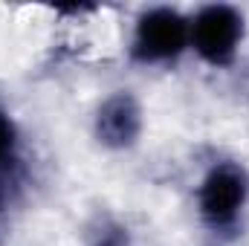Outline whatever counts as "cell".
Listing matches in <instances>:
<instances>
[{
  "label": "cell",
  "mask_w": 249,
  "mask_h": 246,
  "mask_svg": "<svg viewBox=\"0 0 249 246\" xmlns=\"http://www.w3.org/2000/svg\"><path fill=\"white\" fill-rule=\"evenodd\" d=\"M194 209L212 235H238L249 214V168L235 157L212 159L194 185Z\"/></svg>",
  "instance_id": "6da1fadb"
},
{
  "label": "cell",
  "mask_w": 249,
  "mask_h": 246,
  "mask_svg": "<svg viewBox=\"0 0 249 246\" xmlns=\"http://www.w3.org/2000/svg\"><path fill=\"white\" fill-rule=\"evenodd\" d=\"M247 41V15L229 3H206L188 15V53L212 70H229Z\"/></svg>",
  "instance_id": "7a4b0ae2"
},
{
  "label": "cell",
  "mask_w": 249,
  "mask_h": 246,
  "mask_svg": "<svg viewBox=\"0 0 249 246\" xmlns=\"http://www.w3.org/2000/svg\"><path fill=\"white\" fill-rule=\"evenodd\" d=\"M188 53V15L174 6H148L136 15L127 55L139 67H174Z\"/></svg>",
  "instance_id": "3957f363"
},
{
  "label": "cell",
  "mask_w": 249,
  "mask_h": 246,
  "mask_svg": "<svg viewBox=\"0 0 249 246\" xmlns=\"http://www.w3.org/2000/svg\"><path fill=\"white\" fill-rule=\"evenodd\" d=\"M90 130L99 148L124 154L136 148L145 133V107L133 90H113L96 105Z\"/></svg>",
  "instance_id": "277c9868"
},
{
  "label": "cell",
  "mask_w": 249,
  "mask_h": 246,
  "mask_svg": "<svg viewBox=\"0 0 249 246\" xmlns=\"http://www.w3.org/2000/svg\"><path fill=\"white\" fill-rule=\"evenodd\" d=\"M20 171H23V133L18 119L0 107V211L9 209L20 188Z\"/></svg>",
  "instance_id": "5b68a950"
},
{
  "label": "cell",
  "mask_w": 249,
  "mask_h": 246,
  "mask_svg": "<svg viewBox=\"0 0 249 246\" xmlns=\"http://www.w3.org/2000/svg\"><path fill=\"white\" fill-rule=\"evenodd\" d=\"M84 246H136L130 226L110 211H99L84 226Z\"/></svg>",
  "instance_id": "8992f818"
}]
</instances>
